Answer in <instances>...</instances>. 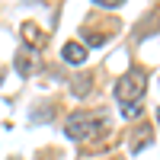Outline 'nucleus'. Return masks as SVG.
Wrapping results in <instances>:
<instances>
[{"instance_id":"nucleus-5","label":"nucleus","mask_w":160,"mask_h":160,"mask_svg":"<svg viewBox=\"0 0 160 160\" xmlns=\"http://www.w3.org/2000/svg\"><path fill=\"white\" fill-rule=\"evenodd\" d=\"M151 138H154V135H151V128H148V125H141V128H138V135H131V151H135V154L144 151V148L151 144Z\"/></svg>"},{"instance_id":"nucleus-8","label":"nucleus","mask_w":160,"mask_h":160,"mask_svg":"<svg viewBox=\"0 0 160 160\" xmlns=\"http://www.w3.org/2000/svg\"><path fill=\"white\" fill-rule=\"evenodd\" d=\"M16 68H19V74L26 77V74H29V58H26V55H19V58H16Z\"/></svg>"},{"instance_id":"nucleus-7","label":"nucleus","mask_w":160,"mask_h":160,"mask_svg":"<svg viewBox=\"0 0 160 160\" xmlns=\"http://www.w3.org/2000/svg\"><path fill=\"white\" fill-rule=\"evenodd\" d=\"M83 38H87V45H102L106 42V35H99V32H83Z\"/></svg>"},{"instance_id":"nucleus-9","label":"nucleus","mask_w":160,"mask_h":160,"mask_svg":"<svg viewBox=\"0 0 160 160\" xmlns=\"http://www.w3.org/2000/svg\"><path fill=\"white\" fill-rule=\"evenodd\" d=\"M122 112H125V118H138V115H141V106H138V102H135V106H125Z\"/></svg>"},{"instance_id":"nucleus-6","label":"nucleus","mask_w":160,"mask_h":160,"mask_svg":"<svg viewBox=\"0 0 160 160\" xmlns=\"http://www.w3.org/2000/svg\"><path fill=\"white\" fill-rule=\"evenodd\" d=\"M90 87H93L90 77H74V87H71V90H74V96H87Z\"/></svg>"},{"instance_id":"nucleus-11","label":"nucleus","mask_w":160,"mask_h":160,"mask_svg":"<svg viewBox=\"0 0 160 160\" xmlns=\"http://www.w3.org/2000/svg\"><path fill=\"white\" fill-rule=\"evenodd\" d=\"M3 80H7V77H3V74H0V83H3Z\"/></svg>"},{"instance_id":"nucleus-3","label":"nucleus","mask_w":160,"mask_h":160,"mask_svg":"<svg viewBox=\"0 0 160 160\" xmlns=\"http://www.w3.org/2000/svg\"><path fill=\"white\" fill-rule=\"evenodd\" d=\"M87 45L83 42H64V48H61V58L68 61V64H83L87 61Z\"/></svg>"},{"instance_id":"nucleus-4","label":"nucleus","mask_w":160,"mask_h":160,"mask_svg":"<svg viewBox=\"0 0 160 160\" xmlns=\"http://www.w3.org/2000/svg\"><path fill=\"white\" fill-rule=\"evenodd\" d=\"M19 35H22V42H26V45H32V48H42V45H45V32L38 29L35 22H22Z\"/></svg>"},{"instance_id":"nucleus-1","label":"nucleus","mask_w":160,"mask_h":160,"mask_svg":"<svg viewBox=\"0 0 160 160\" xmlns=\"http://www.w3.org/2000/svg\"><path fill=\"white\" fill-rule=\"evenodd\" d=\"M64 131H68V138H74V141H96L102 135H109L112 125H109V118L99 115V112H74L68 118V125H64Z\"/></svg>"},{"instance_id":"nucleus-10","label":"nucleus","mask_w":160,"mask_h":160,"mask_svg":"<svg viewBox=\"0 0 160 160\" xmlns=\"http://www.w3.org/2000/svg\"><path fill=\"white\" fill-rule=\"evenodd\" d=\"M157 122H160V106H157Z\"/></svg>"},{"instance_id":"nucleus-2","label":"nucleus","mask_w":160,"mask_h":160,"mask_svg":"<svg viewBox=\"0 0 160 160\" xmlns=\"http://www.w3.org/2000/svg\"><path fill=\"white\" fill-rule=\"evenodd\" d=\"M144 90H148V77H144L141 68H135V71H128L125 77H118V80H115V90H112V93H115V99H118V102L135 106V102H141Z\"/></svg>"}]
</instances>
